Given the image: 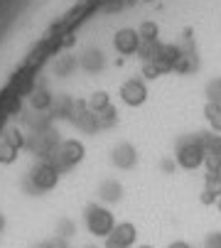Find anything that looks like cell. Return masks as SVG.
I'll list each match as a JSON object with an SVG mask.
<instances>
[{"instance_id": "6da1fadb", "label": "cell", "mask_w": 221, "mask_h": 248, "mask_svg": "<svg viewBox=\"0 0 221 248\" xmlns=\"http://www.w3.org/2000/svg\"><path fill=\"white\" fill-rule=\"evenodd\" d=\"M204 155H206V135L204 138H189V140H184V143H179V148L174 153V162L182 170L194 172L204 165Z\"/></svg>"}, {"instance_id": "7a4b0ae2", "label": "cell", "mask_w": 221, "mask_h": 248, "mask_svg": "<svg viewBox=\"0 0 221 248\" xmlns=\"http://www.w3.org/2000/svg\"><path fill=\"white\" fill-rule=\"evenodd\" d=\"M86 226H89V231H91L94 236L108 238L110 233H113V229H116V219H113V214H110L106 206L91 204V206L86 209Z\"/></svg>"}, {"instance_id": "3957f363", "label": "cell", "mask_w": 221, "mask_h": 248, "mask_svg": "<svg viewBox=\"0 0 221 248\" xmlns=\"http://www.w3.org/2000/svg\"><path fill=\"white\" fill-rule=\"evenodd\" d=\"M113 47L118 54L123 57H130V54H138L140 47H142V40H140V32L133 30V27H121L116 34H113Z\"/></svg>"}, {"instance_id": "277c9868", "label": "cell", "mask_w": 221, "mask_h": 248, "mask_svg": "<svg viewBox=\"0 0 221 248\" xmlns=\"http://www.w3.org/2000/svg\"><path fill=\"white\" fill-rule=\"evenodd\" d=\"M121 101L126 106H130V108H138V106H142L147 101V86L145 81L140 79H128L121 84Z\"/></svg>"}, {"instance_id": "5b68a950", "label": "cell", "mask_w": 221, "mask_h": 248, "mask_svg": "<svg viewBox=\"0 0 221 248\" xmlns=\"http://www.w3.org/2000/svg\"><path fill=\"white\" fill-rule=\"evenodd\" d=\"M57 182H59V172H57L54 165H49V162H40V165L32 170V185H34L37 189H42V192L54 189Z\"/></svg>"}, {"instance_id": "8992f818", "label": "cell", "mask_w": 221, "mask_h": 248, "mask_svg": "<svg viewBox=\"0 0 221 248\" xmlns=\"http://www.w3.org/2000/svg\"><path fill=\"white\" fill-rule=\"evenodd\" d=\"M135 238H138V229L133 224L123 221V224H116L113 233L106 238V248H130L135 243Z\"/></svg>"}, {"instance_id": "52a82bcc", "label": "cell", "mask_w": 221, "mask_h": 248, "mask_svg": "<svg viewBox=\"0 0 221 248\" xmlns=\"http://www.w3.org/2000/svg\"><path fill=\"white\" fill-rule=\"evenodd\" d=\"M182 54H184V52H182L177 45H160V42H158L155 54H153V62L162 69V74H165V72H174V66H177V62H179Z\"/></svg>"}, {"instance_id": "ba28073f", "label": "cell", "mask_w": 221, "mask_h": 248, "mask_svg": "<svg viewBox=\"0 0 221 248\" xmlns=\"http://www.w3.org/2000/svg\"><path fill=\"white\" fill-rule=\"evenodd\" d=\"M110 160H113V165H116L118 170H130V167H135V162H138V150H135L130 143H121V145L113 148V155H110Z\"/></svg>"}, {"instance_id": "9c48e42d", "label": "cell", "mask_w": 221, "mask_h": 248, "mask_svg": "<svg viewBox=\"0 0 221 248\" xmlns=\"http://www.w3.org/2000/svg\"><path fill=\"white\" fill-rule=\"evenodd\" d=\"M59 157L66 167L77 165V162L84 160V145L79 143V140H66V143L62 145V150H59Z\"/></svg>"}, {"instance_id": "30bf717a", "label": "cell", "mask_w": 221, "mask_h": 248, "mask_svg": "<svg viewBox=\"0 0 221 248\" xmlns=\"http://www.w3.org/2000/svg\"><path fill=\"white\" fill-rule=\"evenodd\" d=\"M204 116H206L211 130H214V133H221V103H216V101H206V106H204Z\"/></svg>"}, {"instance_id": "8fae6325", "label": "cell", "mask_w": 221, "mask_h": 248, "mask_svg": "<svg viewBox=\"0 0 221 248\" xmlns=\"http://www.w3.org/2000/svg\"><path fill=\"white\" fill-rule=\"evenodd\" d=\"M138 32H140V40L147 42V45H155L158 37H160V27H158V22H153V20H145V22L138 27Z\"/></svg>"}, {"instance_id": "7c38bea8", "label": "cell", "mask_w": 221, "mask_h": 248, "mask_svg": "<svg viewBox=\"0 0 221 248\" xmlns=\"http://www.w3.org/2000/svg\"><path fill=\"white\" fill-rule=\"evenodd\" d=\"M108 106H110V96H108V91H94V93L89 96V108H91L94 113H103Z\"/></svg>"}, {"instance_id": "4fadbf2b", "label": "cell", "mask_w": 221, "mask_h": 248, "mask_svg": "<svg viewBox=\"0 0 221 248\" xmlns=\"http://www.w3.org/2000/svg\"><path fill=\"white\" fill-rule=\"evenodd\" d=\"M121 194H123V187H121L116 180L103 182V187H101V199H103V202H118Z\"/></svg>"}, {"instance_id": "5bb4252c", "label": "cell", "mask_w": 221, "mask_h": 248, "mask_svg": "<svg viewBox=\"0 0 221 248\" xmlns=\"http://www.w3.org/2000/svg\"><path fill=\"white\" fill-rule=\"evenodd\" d=\"M30 101H32V106H34L37 111H45V108H49V106H52V93L47 89H40V91H34L30 96Z\"/></svg>"}, {"instance_id": "9a60e30c", "label": "cell", "mask_w": 221, "mask_h": 248, "mask_svg": "<svg viewBox=\"0 0 221 248\" xmlns=\"http://www.w3.org/2000/svg\"><path fill=\"white\" fill-rule=\"evenodd\" d=\"M204 192L214 194L216 199L221 197V174H214V172L204 174Z\"/></svg>"}, {"instance_id": "2e32d148", "label": "cell", "mask_w": 221, "mask_h": 248, "mask_svg": "<svg viewBox=\"0 0 221 248\" xmlns=\"http://www.w3.org/2000/svg\"><path fill=\"white\" fill-rule=\"evenodd\" d=\"M194 66H197V62H194L192 54H182L179 62H177V66H174V72H179V74H189Z\"/></svg>"}, {"instance_id": "e0dca14e", "label": "cell", "mask_w": 221, "mask_h": 248, "mask_svg": "<svg viewBox=\"0 0 221 248\" xmlns=\"http://www.w3.org/2000/svg\"><path fill=\"white\" fill-rule=\"evenodd\" d=\"M101 64H103V57H101V52L91 49V52H86V54H84V66H86V69H98Z\"/></svg>"}, {"instance_id": "ac0fdd59", "label": "cell", "mask_w": 221, "mask_h": 248, "mask_svg": "<svg viewBox=\"0 0 221 248\" xmlns=\"http://www.w3.org/2000/svg\"><path fill=\"white\" fill-rule=\"evenodd\" d=\"M160 74H162V69H160L153 59H150V62H142V77H145V79H158Z\"/></svg>"}, {"instance_id": "d6986e66", "label": "cell", "mask_w": 221, "mask_h": 248, "mask_svg": "<svg viewBox=\"0 0 221 248\" xmlns=\"http://www.w3.org/2000/svg\"><path fill=\"white\" fill-rule=\"evenodd\" d=\"M74 66H77V59H74L71 54H66V57H62V59L57 62V72H59V74H66V72H71Z\"/></svg>"}, {"instance_id": "ffe728a7", "label": "cell", "mask_w": 221, "mask_h": 248, "mask_svg": "<svg viewBox=\"0 0 221 248\" xmlns=\"http://www.w3.org/2000/svg\"><path fill=\"white\" fill-rule=\"evenodd\" d=\"M3 143H8L10 148L20 150V148H22V143H25V140H22L20 130H8V135H5V140H3Z\"/></svg>"}, {"instance_id": "44dd1931", "label": "cell", "mask_w": 221, "mask_h": 248, "mask_svg": "<svg viewBox=\"0 0 221 248\" xmlns=\"http://www.w3.org/2000/svg\"><path fill=\"white\" fill-rule=\"evenodd\" d=\"M116 116H118L116 108H113V106H108L103 113H98V123H101V125H113V123H116Z\"/></svg>"}, {"instance_id": "7402d4cb", "label": "cell", "mask_w": 221, "mask_h": 248, "mask_svg": "<svg viewBox=\"0 0 221 248\" xmlns=\"http://www.w3.org/2000/svg\"><path fill=\"white\" fill-rule=\"evenodd\" d=\"M15 155H17V150H15V148H10L8 143L0 145V162H13V160H15Z\"/></svg>"}, {"instance_id": "603a6c76", "label": "cell", "mask_w": 221, "mask_h": 248, "mask_svg": "<svg viewBox=\"0 0 221 248\" xmlns=\"http://www.w3.org/2000/svg\"><path fill=\"white\" fill-rule=\"evenodd\" d=\"M206 148L221 155V133H216V135H211V133H206Z\"/></svg>"}, {"instance_id": "cb8c5ba5", "label": "cell", "mask_w": 221, "mask_h": 248, "mask_svg": "<svg viewBox=\"0 0 221 248\" xmlns=\"http://www.w3.org/2000/svg\"><path fill=\"white\" fill-rule=\"evenodd\" d=\"M204 248H221V233H219V231L209 233L206 241H204Z\"/></svg>"}, {"instance_id": "d4e9b609", "label": "cell", "mask_w": 221, "mask_h": 248, "mask_svg": "<svg viewBox=\"0 0 221 248\" xmlns=\"http://www.w3.org/2000/svg\"><path fill=\"white\" fill-rule=\"evenodd\" d=\"M199 202L204 204V206H211V204H216V197L214 194H209V192H204L202 189V194H199Z\"/></svg>"}, {"instance_id": "484cf974", "label": "cell", "mask_w": 221, "mask_h": 248, "mask_svg": "<svg viewBox=\"0 0 221 248\" xmlns=\"http://www.w3.org/2000/svg\"><path fill=\"white\" fill-rule=\"evenodd\" d=\"M174 165H177V162H172V160H162V162H160V170H162V172H172Z\"/></svg>"}, {"instance_id": "4316f807", "label": "cell", "mask_w": 221, "mask_h": 248, "mask_svg": "<svg viewBox=\"0 0 221 248\" xmlns=\"http://www.w3.org/2000/svg\"><path fill=\"white\" fill-rule=\"evenodd\" d=\"M167 248H192V246H189L187 241H172V243H170Z\"/></svg>"}, {"instance_id": "83f0119b", "label": "cell", "mask_w": 221, "mask_h": 248, "mask_svg": "<svg viewBox=\"0 0 221 248\" xmlns=\"http://www.w3.org/2000/svg\"><path fill=\"white\" fill-rule=\"evenodd\" d=\"M214 206H216V209H219V211H221V197H219V199H216V204H214Z\"/></svg>"}, {"instance_id": "f1b7e54d", "label": "cell", "mask_w": 221, "mask_h": 248, "mask_svg": "<svg viewBox=\"0 0 221 248\" xmlns=\"http://www.w3.org/2000/svg\"><path fill=\"white\" fill-rule=\"evenodd\" d=\"M140 248H153V246H140Z\"/></svg>"}, {"instance_id": "f546056e", "label": "cell", "mask_w": 221, "mask_h": 248, "mask_svg": "<svg viewBox=\"0 0 221 248\" xmlns=\"http://www.w3.org/2000/svg\"><path fill=\"white\" fill-rule=\"evenodd\" d=\"M89 248H96V246H89Z\"/></svg>"}, {"instance_id": "4dcf8cb0", "label": "cell", "mask_w": 221, "mask_h": 248, "mask_svg": "<svg viewBox=\"0 0 221 248\" xmlns=\"http://www.w3.org/2000/svg\"><path fill=\"white\" fill-rule=\"evenodd\" d=\"M219 84H221V81H219Z\"/></svg>"}]
</instances>
